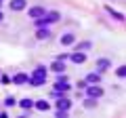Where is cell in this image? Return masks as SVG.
Returning <instances> with one entry per match:
<instances>
[{"label":"cell","instance_id":"1","mask_svg":"<svg viewBox=\"0 0 126 118\" xmlns=\"http://www.w3.org/2000/svg\"><path fill=\"white\" fill-rule=\"evenodd\" d=\"M86 95L90 97V99H99V97H103V89H101L99 84H86Z\"/></svg>","mask_w":126,"mask_h":118},{"label":"cell","instance_id":"2","mask_svg":"<svg viewBox=\"0 0 126 118\" xmlns=\"http://www.w3.org/2000/svg\"><path fill=\"white\" fill-rule=\"evenodd\" d=\"M44 13H46V11L42 9V6H34V9H30V17H32V19H40V17H44Z\"/></svg>","mask_w":126,"mask_h":118},{"label":"cell","instance_id":"3","mask_svg":"<svg viewBox=\"0 0 126 118\" xmlns=\"http://www.w3.org/2000/svg\"><path fill=\"white\" fill-rule=\"evenodd\" d=\"M69 89V84H67V78L63 76V78H59L57 82H55V91H67Z\"/></svg>","mask_w":126,"mask_h":118},{"label":"cell","instance_id":"4","mask_svg":"<svg viewBox=\"0 0 126 118\" xmlns=\"http://www.w3.org/2000/svg\"><path fill=\"white\" fill-rule=\"evenodd\" d=\"M25 9V0H11V11H23Z\"/></svg>","mask_w":126,"mask_h":118},{"label":"cell","instance_id":"5","mask_svg":"<svg viewBox=\"0 0 126 118\" xmlns=\"http://www.w3.org/2000/svg\"><path fill=\"white\" fill-rule=\"evenodd\" d=\"M48 36H50L48 27H44V25L38 27V32H36V38H38V40H44V38H48Z\"/></svg>","mask_w":126,"mask_h":118},{"label":"cell","instance_id":"6","mask_svg":"<svg viewBox=\"0 0 126 118\" xmlns=\"http://www.w3.org/2000/svg\"><path fill=\"white\" fill-rule=\"evenodd\" d=\"M27 80H30L27 74H15V78H13L15 84H27Z\"/></svg>","mask_w":126,"mask_h":118},{"label":"cell","instance_id":"7","mask_svg":"<svg viewBox=\"0 0 126 118\" xmlns=\"http://www.w3.org/2000/svg\"><path fill=\"white\" fill-rule=\"evenodd\" d=\"M69 108H72V101H69V99H59V101H57V110H63V112H67Z\"/></svg>","mask_w":126,"mask_h":118},{"label":"cell","instance_id":"8","mask_svg":"<svg viewBox=\"0 0 126 118\" xmlns=\"http://www.w3.org/2000/svg\"><path fill=\"white\" fill-rule=\"evenodd\" d=\"M74 42H76V36H74V34H65V36H61V44L63 46L74 44Z\"/></svg>","mask_w":126,"mask_h":118},{"label":"cell","instance_id":"9","mask_svg":"<svg viewBox=\"0 0 126 118\" xmlns=\"http://www.w3.org/2000/svg\"><path fill=\"white\" fill-rule=\"evenodd\" d=\"M72 61L80 65V63H84V61H86V55H84V53H74V55H72Z\"/></svg>","mask_w":126,"mask_h":118},{"label":"cell","instance_id":"10","mask_svg":"<svg viewBox=\"0 0 126 118\" xmlns=\"http://www.w3.org/2000/svg\"><path fill=\"white\" fill-rule=\"evenodd\" d=\"M86 82H93V84H99V82H101V76H99L97 72H94V74H88V76H86Z\"/></svg>","mask_w":126,"mask_h":118},{"label":"cell","instance_id":"11","mask_svg":"<svg viewBox=\"0 0 126 118\" xmlns=\"http://www.w3.org/2000/svg\"><path fill=\"white\" fill-rule=\"evenodd\" d=\"M34 105H36V110H40V112H48V108H50L48 101H36Z\"/></svg>","mask_w":126,"mask_h":118},{"label":"cell","instance_id":"12","mask_svg":"<svg viewBox=\"0 0 126 118\" xmlns=\"http://www.w3.org/2000/svg\"><path fill=\"white\" fill-rule=\"evenodd\" d=\"M50 68H53L55 72H63V68H65V61H61V59H57V61H55V63L50 65Z\"/></svg>","mask_w":126,"mask_h":118},{"label":"cell","instance_id":"13","mask_svg":"<svg viewBox=\"0 0 126 118\" xmlns=\"http://www.w3.org/2000/svg\"><path fill=\"white\" fill-rule=\"evenodd\" d=\"M19 105H21L23 110H32V108H34V101H32V99H21Z\"/></svg>","mask_w":126,"mask_h":118},{"label":"cell","instance_id":"14","mask_svg":"<svg viewBox=\"0 0 126 118\" xmlns=\"http://www.w3.org/2000/svg\"><path fill=\"white\" fill-rule=\"evenodd\" d=\"M97 68H99V70H107L109 68V61H107V59H99V61H97Z\"/></svg>","mask_w":126,"mask_h":118},{"label":"cell","instance_id":"15","mask_svg":"<svg viewBox=\"0 0 126 118\" xmlns=\"http://www.w3.org/2000/svg\"><path fill=\"white\" fill-rule=\"evenodd\" d=\"M107 13H109V15H113V19H124V15L118 13V11H113L111 6H107Z\"/></svg>","mask_w":126,"mask_h":118},{"label":"cell","instance_id":"16","mask_svg":"<svg viewBox=\"0 0 126 118\" xmlns=\"http://www.w3.org/2000/svg\"><path fill=\"white\" fill-rule=\"evenodd\" d=\"M15 103H17L15 97H6V99H4V105H9V108H11V105H15Z\"/></svg>","mask_w":126,"mask_h":118},{"label":"cell","instance_id":"17","mask_svg":"<svg viewBox=\"0 0 126 118\" xmlns=\"http://www.w3.org/2000/svg\"><path fill=\"white\" fill-rule=\"evenodd\" d=\"M118 76H120V78L126 76V68H124V65H122V68H118Z\"/></svg>","mask_w":126,"mask_h":118},{"label":"cell","instance_id":"18","mask_svg":"<svg viewBox=\"0 0 126 118\" xmlns=\"http://www.w3.org/2000/svg\"><path fill=\"white\" fill-rule=\"evenodd\" d=\"M0 21H2V13H0Z\"/></svg>","mask_w":126,"mask_h":118},{"label":"cell","instance_id":"19","mask_svg":"<svg viewBox=\"0 0 126 118\" xmlns=\"http://www.w3.org/2000/svg\"><path fill=\"white\" fill-rule=\"evenodd\" d=\"M0 116H4V114H2V112H0Z\"/></svg>","mask_w":126,"mask_h":118},{"label":"cell","instance_id":"20","mask_svg":"<svg viewBox=\"0 0 126 118\" xmlns=\"http://www.w3.org/2000/svg\"><path fill=\"white\" fill-rule=\"evenodd\" d=\"M0 4H2V0H0Z\"/></svg>","mask_w":126,"mask_h":118}]
</instances>
